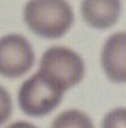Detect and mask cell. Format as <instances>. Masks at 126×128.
Returning <instances> with one entry per match:
<instances>
[{
  "mask_svg": "<svg viewBox=\"0 0 126 128\" xmlns=\"http://www.w3.org/2000/svg\"><path fill=\"white\" fill-rule=\"evenodd\" d=\"M24 21L34 34L58 39L71 28L74 12L67 0H28L24 8Z\"/></svg>",
  "mask_w": 126,
  "mask_h": 128,
  "instance_id": "1",
  "label": "cell"
},
{
  "mask_svg": "<svg viewBox=\"0 0 126 128\" xmlns=\"http://www.w3.org/2000/svg\"><path fill=\"white\" fill-rule=\"evenodd\" d=\"M45 80L65 92L82 82L85 76V61L67 46H51L40 58L39 72Z\"/></svg>",
  "mask_w": 126,
  "mask_h": 128,
  "instance_id": "2",
  "label": "cell"
},
{
  "mask_svg": "<svg viewBox=\"0 0 126 128\" xmlns=\"http://www.w3.org/2000/svg\"><path fill=\"white\" fill-rule=\"evenodd\" d=\"M64 94L65 92L51 85L39 73H34L18 90V106L27 116L42 118L52 113L61 104Z\"/></svg>",
  "mask_w": 126,
  "mask_h": 128,
  "instance_id": "3",
  "label": "cell"
},
{
  "mask_svg": "<svg viewBox=\"0 0 126 128\" xmlns=\"http://www.w3.org/2000/svg\"><path fill=\"white\" fill-rule=\"evenodd\" d=\"M34 64V49L27 37L9 33L0 37V76L18 79Z\"/></svg>",
  "mask_w": 126,
  "mask_h": 128,
  "instance_id": "4",
  "label": "cell"
},
{
  "mask_svg": "<svg viewBox=\"0 0 126 128\" xmlns=\"http://www.w3.org/2000/svg\"><path fill=\"white\" fill-rule=\"evenodd\" d=\"M101 67L110 80L126 82V32L114 33L105 40L101 51Z\"/></svg>",
  "mask_w": 126,
  "mask_h": 128,
  "instance_id": "5",
  "label": "cell"
},
{
  "mask_svg": "<svg viewBox=\"0 0 126 128\" xmlns=\"http://www.w3.org/2000/svg\"><path fill=\"white\" fill-rule=\"evenodd\" d=\"M82 18L85 22L98 30L113 27L120 16L122 2L120 0H82L80 4Z\"/></svg>",
  "mask_w": 126,
  "mask_h": 128,
  "instance_id": "6",
  "label": "cell"
},
{
  "mask_svg": "<svg viewBox=\"0 0 126 128\" xmlns=\"http://www.w3.org/2000/svg\"><path fill=\"white\" fill-rule=\"evenodd\" d=\"M51 128H95L92 119L82 110L68 109L57 115L51 124Z\"/></svg>",
  "mask_w": 126,
  "mask_h": 128,
  "instance_id": "7",
  "label": "cell"
},
{
  "mask_svg": "<svg viewBox=\"0 0 126 128\" xmlns=\"http://www.w3.org/2000/svg\"><path fill=\"white\" fill-rule=\"evenodd\" d=\"M101 128H126V107H116L104 115Z\"/></svg>",
  "mask_w": 126,
  "mask_h": 128,
  "instance_id": "8",
  "label": "cell"
},
{
  "mask_svg": "<svg viewBox=\"0 0 126 128\" xmlns=\"http://www.w3.org/2000/svg\"><path fill=\"white\" fill-rule=\"evenodd\" d=\"M12 97L9 94V91L0 85V127H3L12 116Z\"/></svg>",
  "mask_w": 126,
  "mask_h": 128,
  "instance_id": "9",
  "label": "cell"
},
{
  "mask_svg": "<svg viewBox=\"0 0 126 128\" xmlns=\"http://www.w3.org/2000/svg\"><path fill=\"white\" fill-rule=\"evenodd\" d=\"M4 128H37V127L34 124H31V122H28V121H15V122L9 124Z\"/></svg>",
  "mask_w": 126,
  "mask_h": 128,
  "instance_id": "10",
  "label": "cell"
}]
</instances>
